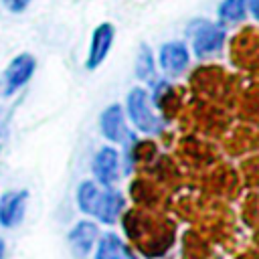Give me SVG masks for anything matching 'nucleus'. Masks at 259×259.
I'll return each mask as SVG.
<instances>
[{"label": "nucleus", "mask_w": 259, "mask_h": 259, "mask_svg": "<svg viewBox=\"0 0 259 259\" xmlns=\"http://www.w3.org/2000/svg\"><path fill=\"white\" fill-rule=\"evenodd\" d=\"M160 65L164 71L178 75L188 65V51L182 42H166L160 49Z\"/></svg>", "instance_id": "9d476101"}, {"label": "nucleus", "mask_w": 259, "mask_h": 259, "mask_svg": "<svg viewBox=\"0 0 259 259\" xmlns=\"http://www.w3.org/2000/svg\"><path fill=\"white\" fill-rule=\"evenodd\" d=\"M111 42H113V26L107 22L99 24L91 36V47H89V55H87V69H95L103 63V59L109 53Z\"/></svg>", "instance_id": "20e7f679"}, {"label": "nucleus", "mask_w": 259, "mask_h": 259, "mask_svg": "<svg viewBox=\"0 0 259 259\" xmlns=\"http://www.w3.org/2000/svg\"><path fill=\"white\" fill-rule=\"evenodd\" d=\"M95 259H134L132 253L125 249V245L115 237V235H103L99 245H97V253Z\"/></svg>", "instance_id": "9b49d317"}, {"label": "nucleus", "mask_w": 259, "mask_h": 259, "mask_svg": "<svg viewBox=\"0 0 259 259\" xmlns=\"http://www.w3.org/2000/svg\"><path fill=\"white\" fill-rule=\"evenodd\" d=\"M121 206H123V198H121L119 192L109 190V188H101L99 198H97V202H95L91 214L97 217L101 223H107V225H109V223H113V221L117 219Z\"/></svg>", "instance_id": "1a4fd4ad"}, {"label": "nucleus", "mask_w": 259, "mask_h": 259, "mask_svg": "<svg viewBox=\"0 0 259 259\" xmlns=\"http://www.w3.org/2000/svg\"><path fill=\"white\" fill-rule=\"evenodd\" d=\"M223 42H225V32L221 26H214V24H204L202 28L196 30L192 38V47L198 57H208L217 53L223 47Z\"/></svg>", "instance_id": "423d86ee"}, {"label": "nucleus", "mask_w": 259, "mask_h": 259, "mask_svg": "<svg viewBox=\"0 0 259 259\" xmlns=\"http://www.w3.org/2000/svg\"><path fill=\"white\" fill-rule=\"evenodd\" d=\"M95 239H97V227L89 221H81L69 233V247H71L75 257L83 259L91 251Z\"/></svg>", "instance_id": "0eeeda50"}, {"label": "nucleus", "mask_w": 259, "mask_h": 259, "mask_svg": "<svg viewBox=\"0 0 259 259\" xmlns=\"http://www.w3.org/2000/svg\"><path fill=\"white\" fill-rule=\"evenodd\" d=\"M8 119H10V113L4 105H0V154L4 152L6 144H8Z\"/></svg>", "instance_id": "4468645a"}, {"label": "nucleus", "mask_w": 259, "mask_h": 259, "mask_svg": "<svg viewBox=\"0 0 259 259\" xmlns=\"http://www.w3.org/2000/svg\"><path fill=\"white\" fill-rule=\"evenodd\" d=\"M99 125H101V134L111 142H123L127 138V130H125L123 113L119 105L105 107L99 117Z\"/></svg>", "instance_id": "6e6552de"}, {"label": "nucleus", "mask_w": 259, "mask_h": 259, "mask_svg": "<svg viewBox=\"0 0 259 259\" xmlns=\"http://www.w3.org/2000/svg\"><path fill=\"white\" fill-rule=\"evenodd\" d=\"M136 75L140 79H152L154 77V63H152V53L148 47H142L138 61H136Z\"/></svg>", "instance_id": "ddd939ff"}, {"label": "nucleus", "mask_w": 259, "mask_h": 259, "mask_svg": "<svg viewBox=\"0 0 259 259\" xmlns=\"http://www.w3.org/2000/svg\"><path fill=\"white\" fill-rule=\"evenodd\" d=\"M146 97L148 95L144 89H132L127 95V111H130V117L138 130L154 134V132H160L162 121L152 113Z\"/></svg>", "instance_id": "f03ea898"}, {"label": "nucleus", "mask_w": 259, "mask_h": 259, "mask_svg": "<svg viewBox=\"0 0 259 259\" xmlns=\"http://www.w3.org/2000/svg\"><path fill=\"white\" fill-rule=\"evenodd\" d=\"M249 6H251L253 16H255V18H259V0H251V2H249Z\"/></svg>", "instance_id": "dca6fc26"}, {"label": "nucleus", "mask_w": 259, "mask_h": 259, "mask_svg": "<svg viewBox=\"0 0 259 259\" xmlns=\"http://www.w3.org/2000/svg\"><path fill=\"white\" fill-rule=\"evenodd\" d=\"M117 170H119V156L113 148L105 146L101 148L95 158H93V174L97 178V182L109 186L113 184V180L117 178Z\"/></svg>", "instance_id": "39448f33"}, {"label": "nucleus", "mask_w": 259, "mask_h": 259, "mask_svg": "<svg viewBox=\"0 0 259 259\" xmlns=\"http://www.w3.org/2000/svg\"><path fill=\"white\" fill-rule=\"evenodd\" d=\"M245 8L247 0H223V4L219 6V16L227 22H237L245 16Z\"/></svg>", "instance_id": "f8f14e48"}, {"label": "nucleus", "mask_w": 259, "mask_h": 259, "mask_svg": "<svg viewBox=\"0 0 259 259\" xmlns=\"http://www.w3.org/2000/svg\"><path fill=\"white\" fill-rule=\"evenodd\" d=\"M34 69H36V61L30 53L16 55L0 75V95L12 97L20 87H24L30 81Z\"/></svg>", "instance_id": "f257e3e1"}, {"label": "nucleus", "mask_w": 259, "mask_h": 259, "mask_svg": "<svg viewBox=\"0 0 259 259\" xmlns=\"http://www.w3.org/2000/svg\"><path fill=\"white\" fill-rule=\"evenodd\" d=\"M28 192L26 190H10L0 196V225L6 229H14L24 219Z\"/></svg>", "instance_id": "7ed1b4c3"}, {"label": "nucleus", "mask_w": 259, "mask_h": 259, "mask_svg": "<svg viewBox=\"0 0 259 259\" xmlns=\"http://www.w3.org/2000/svg\"><path fill=\"white\" fill-rule=\"evenodd\" d=\"M2 4L10 10V12H22L28 8L30 0H2Z\"/></svg>", "instance_id": "2eb2a0df"}, {"label": "nucleus", "mask_w": 259, "mask_h": 259, "mask_svg": "<svg viewBox=\"0 0 259 259\" xmlns=\"http://www.w3.org/2000/svg\"><path fill=\"white\" fill-rule=\"evenodd\" d=\"M6 257V243H4V239L0 237V259H4Z\"/></svg>", "instance_id": "f3484780"}]
</instances>
